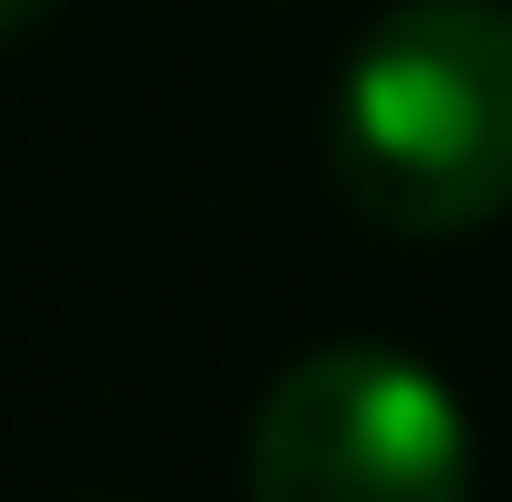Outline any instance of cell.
I'll return each instance as SVG.
<instances>
[{
  "label": "cell",
  "instance_id": "6da1fadb",
  "mask_svg": "<svg viewBox=\"0 0 512 502\" xmlns=\"http://www.w3.org/2000/svg\"><path fill=\"white\" fill-rule=\"evenodd\" d=\"M335 178L377 231L439 241L512 210V11L408 0L335 84Z\"/></svg>",
  "mask_w": 512,
  "mask_h": 502
},
{
  "label": "cell",
  "instance_id": "7a4b0ae2",
  "mask_svg": "<svg viewBox=\"0 0 512 502\" xmlns=\"http://www.w3.org/2000/svg\"><path fill=\"white\" fill-rule=\"evenodd\" d=\"M251 502H471L460 398L398 346H314L251 419Z\"/></svg>",
  "mask_w": 512,
  "mask_h": 502
},
{
  "label": "cell",
  "instance_id": "3957f363",
  "mask_svg": "<svg viewBox=\"0 0 512 502\" xmlns=\"http://www.w3.org/2000/svg\"><path fill=\"white\" fill-rule=\"evenodd\" d=\"M53 0H0V32H21V21H42Z\"/></svg>",
  "mask_w": 512,
  "mask_h": 502
}]
</instances>
